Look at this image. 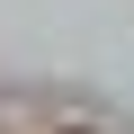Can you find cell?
<instances>
[{
	"label": "cell",
	"instance_id": "1",
	"mask_svg": "<svg viewBox=\"0 0 134 134\" xmlns=\"http://www.w3.org/2000/svg\"><path fill=\"white\" fill-rule=\"evenodd\" d=\"M63 134H90V125H63Z\"/></svg>",
	"mask_w": 134,
	"mask_h": 134
}]
</instances>
